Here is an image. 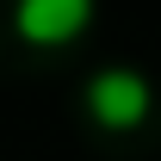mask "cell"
<instances>
[{
	"instance_id": "1",
	"label": "cell",
	"mask_w": 161,
	"mask_h": 161,
	"mask_svg": "<svg viewBox=\"0 0 161 161\" xmlns=\"http://www.w3.org/2000/svg\"><path fill=\"white\" fill-rule=\"evenodd\" d=\"M149 105H155V93H149V80L136 68H99L87 80V112L105 130H136L149 118Z\"/></svg>"
},
{
	"instance_id": "2",
	"label": "cell",
	"mask_w": 161,
	"mask_h": 161,
	"mask_svg": "<svg viewBox=\"0 0 161 161\" xmlns=\"http://www.w3.org/2000/svg\"><path fill=\"white\" fill-rule=\"evenodd\" d=\"M93 25V0H19L13 6V31L37 50H62Z\"/></svg>"
}]
</instances>
